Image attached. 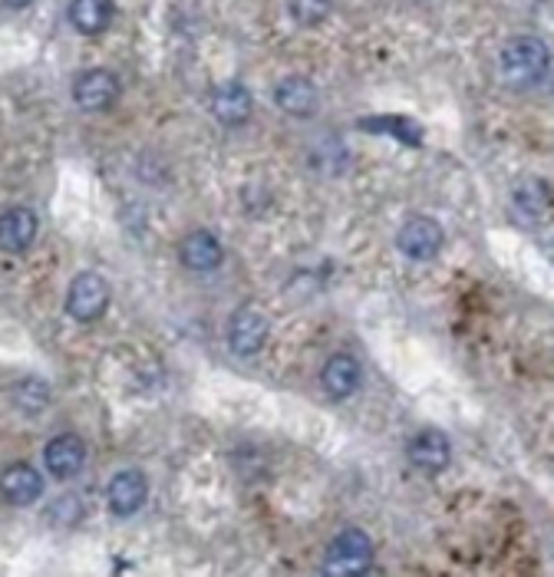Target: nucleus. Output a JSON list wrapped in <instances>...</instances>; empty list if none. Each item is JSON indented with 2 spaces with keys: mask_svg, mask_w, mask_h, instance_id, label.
Instances as JSON below:
<instances>
[{
  "mask_svg": "<svg viewBox=\"0 0 554 577\" xmlns=\"http://www.w3.org/2000/svg\"><path fill=\"white\" fill-rule=\"evenodd\" d=\"M44 475L31 462H11L0 472V495L11 505H34L44 495Z\"/></svg>",
  "mask_w": 554,
  "mask_h": 577,
  "instance_id": "10",
  "label": "nucleus"
},
{
  "mask_svg": "<svg viewBox=\"0 0 554 577\" xmlns=\"http://www.w3.org/2000/svg\"><path fill=\"white\" fill-rule=\"evenodd\" d=\"M41 231V222L31 208H11L0 215V251L24 254Z\"/></svg>",
  "mask_w": 554,
  "mask_h": 577,
  "instance_id": "13",
  "label": "nucleus"
},
{
  "mask_svg": "<svg viewBox=\"0 0 554 577\" xmlns=\"http://www.w3.org/2000/svg\"><path fill=\"white\" fill-rule=\"evenodd\" d=\"M120 80L116 73L97 67V70H87L77 77L74 83V103L87 113H103V110H113L116 100H120Z\"/></svg>",
  "mask_w": 554,
  "mask_h": 577,
  "instance_id": "7",
  "label": "nucleus"
},
{
  "mask_svg": "<svg viewBox=\"0 0 554 577\" xmlns=\"http://www.w3.org/2000/svg\"><path fill=\"white\" fill-rule=\"evenodd\" d=\"M50 396H54V389H50V383L41 380V376H24V380H18V383L11 386V403H14V409H21V412H27V416L44 412V409L50 406Z\"/></svg>",
  "mask_w": 554,
  "mask_h": 577,
  "instance_id": "18",
  "label": "nucleus"
},
{
  "mask_svg": "<svg viewBox=\"0 0 554 577\" xmlns=\"http://www.w3.org/2000/svg\"><path fill=\"white\" fill-rule=\"evenodd\" d=\"M44 462H47V472H50L54 478H74V475H80V468L87 465V445H83L80 435L64 432V435H57V439L47 442Z\"/></svg>",
  "mask_w": 554,
  "mask_h": 577,
  "instance_id": "12",
  "label": "nucleus"
},
{
  "mask_svg": "<svg viewBox=\"0 0 554 577\" xmlns=\"http://www.w3.org/2000/svg\"><path fill=\"white\" fill-rule=\"evenodd\" d=\"M501 80L515 90H538L551 73V50L541 37H511L498 54Z\"/></svg>",
  "mask_w": 554,
  "mask_h": 577,
  "instance_id": "1",
  "label": "nucleus"
},
{
  "mask_svg": "<svg viewBox=\"0 0 554 577\" xmlns=\"http://www.w3.org/2000/svg\"><path fill=\"white\" fill-rule=\"evenodd\" d=\"M317 87L307 80V77H287V80H281L278 83V90H274V103L284 110V113H291V116H297V120H307V116H314L317 113Z\"/></svg>",
  "mask_w": 554,
  "mask_h": 577,
  "instance_id": "15",
  "label": "nucleus"
},
{
  "mask_svg": "<svg viewBox=\"0 0 554 577\" xmlns=\"http://www.w3.org/2000/svg\"><path fill=\"white\" fill-rule=\"evenodd\" d=\"M4 4H8V8H18V11H21V8H31L34 0H4Z\"/></svg>",
  "mask_w": 554,
  "mask_h": 577,
  "instance_id": "20",
  "label": "nucleus"
},
{
  "mask_svg": "<svg viewBox=\"0 0 554 577\" xmlns=\"http://www.w3.org/2000/svg\"><path fill=\"white\" fill-rule=\"evenodd\" d=\"M445 245V231L436 218L429 215H419V218H409L399 235H396V248L409 258V261H432L439 258Z\"/></svg>",
  "mask_w": 554,
  "mask_h": 577,
  "instance_id": "5",
  "label": "nucleus"
},
{
  "mask_svg": "<svg viewBox=\"0 0 554 577\" xmlns=\"http://www.w3.org/2000/svg\"><path fill=\"white\" fill-rule=\"evenodd\" d=\"M406 459L412 468H419L422 475H439L449 468L452 462V442L445 432L439 429H419L409 442H406Z\"/></svg>",
  "mask_w": 554,
  "mask_h": 577,
  "instance_id": "6",
  "label": "nucleus"
},
{
  "mask_svg": "<svg viewBox=\"0 0 554 577\" xmlns=\"http://www.w3.org/2000/svg\"><path fill=\"white\" fill-rule=\"evenodd\" d=\"M179 258H182V264H185L189 271L205 274V271L222 268V261H225V248H222L218 235H212V231H192V235L182 241Z\"/></svg>",
  "mask_w": 554,
  "mask_h": 577,
  "instance_id": "14",
  "label": "nucleus"
},
{
  "mask_svg": "<svg viewBox=\"0 0 554 577\" xmlns=\"http://www.w3.org/2000/svg\"><path fill=\"white\" fill-rule=\"evenodd\" d=\"M67 18H70L77 34L97 37V34L110 31V24L116 18V4H113V0H74Z\"/></svg>",
  "mask_w": 554,
  "mask_h": 577,
  "instance_id": "16",
  "label": "nucleus"
},
{
  "mask_svg": "<svg viewBox=\"0 0 554 577\" xmlns=\"http://www.w3.org/2000/svg\"><path fill=\"white\" fill-rule=\"evenodd\" d=\"M511 205H515V212H518L524 222H531V225L544 222V218H547V208H551L547 182H544V179H528V182H521V185L515 189V195H511Z\"/></svg>",
  "mask_w": 554,
  "mask_h": 577,
  "instance_id": "17",
  "label": "nucleus"
},
{
  "mask_svg": "<svg viewBox=\"0 0 554 577\" xmlns=\"http://www.w3.org/2000/svg\"><path fill=\"white\" fill-rule=\"evenodd\" d=\"M333 11V0H291V18L301 27H320Z\"/></svg>",
  "mask_w": 554,
  "mask_h": 577,
  "instance_id": "19",
  "label": "nucleus"
},
{
  "mask_svg": "<svg viewBox=\"0 0 554 577\" xmlns=\"http://www.w3.org/2000/svg\"><path fill=\"white\" fill-rule=\"evenodd\" d=\"M268 333H271V324L264 310H258L255 304L238 307L228 320V347L238 357H258L268 343Z\"/></svg>",
  "mask_w": 554,
  "mask_h": 577,
  "instance_id": "4",
  "label": "nucleus"
},
{
  "mask_svg": "<svg viewBox=\"0 0 554 577\" xmlns=\"http://www.w3.org/2000/svg\"><path fill=\"white\" fill-rule=\"evenodd\" d=\"M110 307V281L97 271H83L74 278L67 291V314L80 324H93Z\"/></svg>",
  "mask_w": 554,
  "mask_h": 577,
  "instance_id": "3",
  "label": "nucleus"
},
{
  "mask_svg": "<svg viewBox=\"0 0 554 577\" xmlns=\"http://www.w3.org/2000/svg\"><path fill=\"white\" fill-rule=\"evenodd\" d=\"M106 498H110L113 514L133 518L149 498V482H146V475L139 468H123V472L113 475V482L106 488Z\"/></svg>",
  "mask_w": 554,
  "mask_h": 577,
  "instance_id": "8",
  "label": "nucleus"
},
{
  "mask_svg": "<svg viewBox=\"0 0 554 577\" xmlns=\"http://www.w3.org/2000/svg\"><path fill=\"white\" fill-rule=\"evenodd\" d=\"M212 113L222 126H245L255 113V100L248 93L245 83L238 80H228L222 87H215L212 93Z\"/></svg>",
  "mask_w": 554,
  "mask_h": 577,
  "instance_id": "11",
  "label": "nucleus"
},
{
  "mask_svg": "<svg viewBox=\"0 0 554 577\" xmlns=\"http://www.w3.org/2000/svg\"><path fill=\"white\" fill-rule=\"evenodd\" d=\"M363 383V366L353 353H333L320 370V386L330 399H350Z\"/></svg>",
  "mask_w": 554,
  "mask_h": 577,
  "instance_id": "9",
  "label": "nucleus"
},
{
  "mask_svg": "<svg viewBox=\"0 0 554 577\" xmlns=\"http://www.w3.org/2000/svg\"><path fill=\"white\" fill-rule=\"evenodd\" d=\"M370 564H373V541L360 528H347L327 544V554H324L327 577H357V574H366Z\"/></svg>",
  "mask_w": 554,
  "mask_h": 577,
  "instance_id": "2",
  "label": "nucleus"
}]
</instances>
